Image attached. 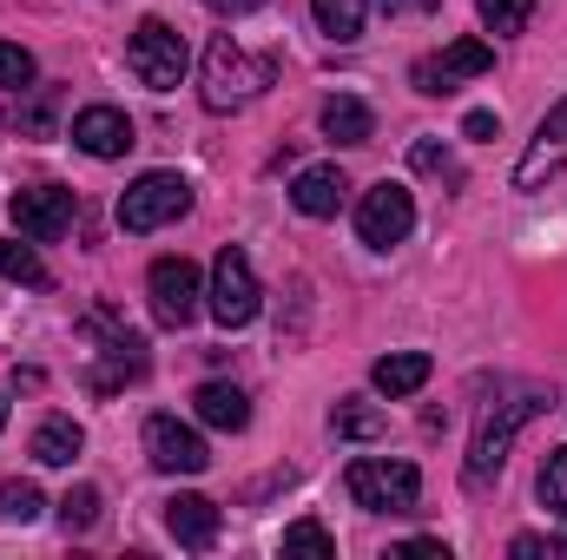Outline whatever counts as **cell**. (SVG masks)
I'll use <instances>...</instances> for the list:
<instances>
[{
  "instance_id": "obj_26",
  "label": "cell",
  "mask_w": 567,
  "mask_h": 560,
  "mask_svg": "<svg viewBox=\"0 0 567 560\" xmlns=\"http://www.w3.org/2000/svg\"><path fill=\"white\" fill-rule=\"evenodd\" d=\"M0 278H13V283H27V290H47V265L27 251V245H0Z\"/></svg>"
},
{
  "instance_id": "obj_33",
  "label": "cell",
  "mask_w": 567,
  "mask_h": 560,
  "mask_svg": "<svg viewBox=\"0 0 567 560\" xmlns=\"http://www.w3.org/2000/svg\"><path fill=\"white\" fill-rule=\"evenodd\" d=\"M462 133H468V139H495V133H502V120H495V113H468V120H462Z\"/></svg>"
},
{
  "instance_id": "obj_31",
  "label": "cell",
  "mask_w": 567,
  "mask_h": 560,
  "mask_svg": "<svg viewBox=\"0 0 567 560\" xmlns=\"http://www.w3.org/2000/svg\"><path fill=\"white\" fill-rule=\"evenodd\" d=\"M410 165H416V172H442V178H455V158H449V145H435V139H416V145H410Z\"/></svg>"
},
{
  "instance_id": "obj_3",
  "label": "cell",
  "mask_w": 567,
  "mask_h": 560,
  "mask_svg": "<svg viewBox=\"0 0 567 560\" xmlns=\"http://www.w3.org/2000/svg\"><path fill=\"white\" fill-rule=\"evenodd\" d=\"M343 488H350V501L370 508V515H416V501H423V475H416V462H390V455H363V462H350Z\"/></svg>"
},
{
  "instance_id": "obj_27",
  "label": "cell",
  "mask_w": 567,
  "mask_h": 560,
  "mask_svg": "<svg viewBox=\"0 0 567 560\" xmlns=\"http://www.w3.org/2000/svg\"><path fill=\"white\" fill-rule=\"evenodd\" d=\"M40 488L33 481H0V521H40Z\"/></svg>"
},
{
  "instance_id": "obj_30",
  "label": "cell",
  "mask_w": 567,
  "mask_h": 560,
  "mask_svg": "<svg viewBox=\"0 0 567 560\" xmlns=\"http://www.w3.org/2000/svg\"><path fill=\"white\" fill-rule=\"evenodd\" d=\"M515 560H542V554H567V535H515L508 541Z\"/></svg>"
},
{
  "instance_id": "obj_5",
  "label": "cell",
  "mask_w": 567,
  "mask_h": 560,
  "mask_svg": "<svg viewBox=\"0 0 567 560\" xmlns=\"http://www.w3.org/2000/svg\"><path fill=\"white\" fill-rule=\"evenodd\" d=\"M192 211V185L178 178V172H145L126 185V198H120V231H158V225H172V218H185Z\"/></svg>"
},
{
  "instance_id": "obj_20",
  "label": "cell",
  "mask_w": 567,
  "mask_h": 560,
  "mask_svg": "<svg viewBox=\"0 0 567 560\" xmlns=\"http://www.w3.org/2000/svg\"><path fill=\"white\" fill-rule=\"evenodd\" d=\"M80 448H86V435H80L73 416H47L40 428H33V462H47V468H66Z\"/></svg>"
},
{
  "instance_id": "obj_13",
  "label": "cell",
  "mask_w": 567,
  "mask_h": 560,
  "mask_svg": "<svg viewBox=\"0 0 567 560\" xmlns=\"http://www.w3.org/2000/svg\"><path fill=\"white\" fill-rule=\"evenodd\" d=\"M561 165H567V100L548 113V120H542L535 145L522 152V165H515V191H542Z\"/></svg>"
},
{
  "instance_id": "obj_7",
  "label": "cell",
  "mask_w": 567,
  "mask_h": 560,
  "mask_svg": "<svg viewBox=\"0 0 567 560\" xmlns=\"http://www.w3.org/2000/svg\"><path fill=\"white\" fill-rule=\"evenodd\" d=\"M410 231H416V198H410V185H396V178L370 185L363 205H357V238H363L370 251H390V245H403Z\"/></svg>"
},
{
  "instance_id": "obj_6",
  "label": "cell",
  "mask_w": 567,
  "mask_h": 560,
  "mask_svg": "<svg viewBox=\"0 0 567 560\" xmlns=\"http://www.w3.org/2000/svg\"><path fill=\"white\" fill-rule=\"evenodd\" d=\"M258 271H251V258L238 251V245H225L218 251V265H212V290H205V310L225 323V330H245L251 317H258Z\"/></svg>"
},
{
  "instance_id": "obj_32",
  "label": "cell",
  "mask_w": 567,
  "mask_h": 560,
  "mask_svg": "<svg viewBox=\"0 0 567 560\" xmlns=\"http://www.w3.org/2000/svg\"><path fill=\"white\" fill-rule=\"evenodd\" d=\"M396 560H449V548H442V541H403Z\"/></svg>"
},
{
  "instance_id": "obj_28",
  "label": "cell",
  "mask_w": 567,
  "mask_h": 560,
  "mask_svg": "<svg viewBox=\"0 0 567 560\" xmlns=\"http://www.w3.org/2000/svg\"><path fill=\"white\" fill-rule=\"evenodd\" d=\"M284 554H337V535L323 528V521H297V528H284Z\"/></svg>"
},
{
  "instance_id": "obj_10",
  "label": "cell",
  "mask_w": 567,
  "mask_h": 560,
  "mask_svg": "<svg viewBox=\"0 0 567 560\" xmlns=\"http://www.w3.org/2000/svg\"><path fill=\"white\" fill-rule=\"evenodd\" d=\"M495 66V46L488 40H449L442 53H429V60H416V93H429V100H442V93H455L462 80H482Z\"/></svg>"
},
{
  "instance_id": "obj_24",
  "label": "cell",
  "mask_w": 567,
  "mask_h": 560,
  "mask_svg": "<svg viewBox=\"0 0 567 560\" xmlns=\"http://www.w3.org/2000/svg\"><path fill=\"white\" fill-rule=\"evenodd\" d=\"M475 13H482L488 33H522L535 20V0H475Z\"/></svg>"
},
{
  "instance_id": "obj_29",
  "label": "cell",
  "mask_w": 567,
  "mask_h": 560,
  "mask_svg": "<svg viewBox=\"0 0 567 560\" xmlns=\"http://www.w3.org/2000/svg\"><path fill=\"white\" fill-rule=\"evenodd\" d=\"M0 86H7V93H27V86H33V53H27V46H7V40H0Z\"/></svg>"
},
{
  "instance_id": "obj_2",
  "label": "cell",
  "mask_w": 567,
  "mask_h": 560,
  "mask_svg": "<svg viewBox=\"0 0 567 560\" xmlns=\"http://www.w3.org/2000/svg\"><path fill=\"white\" fill-rule=\"evenodd\" d=\"M271 80H278V66H271V60H258V53H245L231 33H218V40L205 46L198 100H205L212 113H238V106H251V100H258Z\"/></svg>"
},
{
  "instance_id": "obj_11",
  "label": "cell",
  "mask_w": 567,
  "mask_h": 560,
  "mask_svg": "<svg viewBox=\"0 0 567 560\" xmlns=\"http://www.w3.org/2000/svg\"><path fill=\"white\" fill-rule=\"evenodd\" d=\"M145 462H152L158 475H198V468L212 462V448H205V435H198L192 422L152 416L145 422Z\"/></svg>"
},
{
  "instance_id": "obj_17",
  "label": "cell",
  "mask_w": 567,
  "mask_h": 560,
  "mask_svg": "<svg viewBox=\"0 0 567 560\" xmlns=\"http://www.w3.org/2000/svg\"><path fill=\"white\" fill-rule=\"evenodd\" d=\"M429 376H435V363H429L423 350H396V356H383V363L370 370L377 396H390V403H396V396H416Z\"/></svg>"
},
{
  "instance_id": "obj_15",
  "label": "cell",
  "mask_w": 567,
  "mask_h": 560,
  "mask_svg": "<svg viewBox=\"0 0 567 560\" xmlns=\"http://www.w3.org/2000/svg\"><path fill=\"white\" fill-rule=\"evenodd\" d=\"M165 535H172L178 548L205 554V548L218 541V501H205V495H172V501H165Z\"/></svg>"
},
{
  "instance_id": "obj_23",
  "label": "cell",
  "mask_w": 567,
  "mask_h": 560,
  "mask_svg": "<svg viewBox=\"0 0 567 560\" xmlns=\"http://www.w3.org/2000/svg\"><path fill=\"white\" fill-rule=\"evenodd\" d=\"M535 495H542V508H548V515H561V521H567V448H548Z\"/></svg>"
},
{
  "instance_id": "obj_12",
  "label": "cell",
  "mask_w": 567,
  "mask_h": 560,
  "mask_svg": "<svg viewBox=\"0 0 567 560\" xmlns=\"http://www.w3.org/2000/svg\"><path fill=\"white\" fill-rule=\"evenodd\" d=\"M13 225H20V238L53 245L73 225V191L66 185H27V191H13Z\"/></svg>"
},
{
  "instance_id": "obj_8",
  "label": "cell",
  "mask_w": 567,
  "mask_h": 560,
  "mask_svg": "<svg viewBox=\"0 0 567 560\" xmlns=\"http://www.w3.org/2000/svg\"><path fill=\"white\" fill-rule=\"evenodd\" d=\"M145 297H152V317H158L165 330H185V323L205 310L198 265H185V258H158V265L145 271Z\"/></svg>"
},
{
  "instance_id": "obj_21",
  "label": "cell",
  "mask_w": 567,
  "mask_h": 560,
  "mask_svg": "<svg viewBox=\"0 0 567 560\" xmlns=\"http://www.w3.org/2000/svg\"><path fill=\"white\" fill-rule=\"evenodd\" d=\"M310 13H317V27H323L337 46H350V40H363V13H370V0H310Z\"/></svg>"
},
{
  "instance_id": "obj_35",
  "label": "cell",
  "mask_w": 567,
  "mask_h": 560,
  "mask_svg": "<svg viewBox=\"0 0 567 560\" xmlns=\"http://www.w3.org/2000/svg\"><path fill=\"white\" fill-rule=\"evenodd\" d=\"M377 7H383V13H429L435 0H377Z\"/></svg>"
},
{
  "instance_id": "obj_36",
  "label": "cell",
  "mask_w": 567,
  "mask_h": 560,
  "mask_svg": "<svg viewBox=\"0 0 567 560\" xmlns=\"http://www.w3.org/2000/svg\"><path fill=\"white\" fill-rule=\"evenodd\" d=\"M0 428H7V396H0Z\"/></svg>"
},
{
  "instance_id": "obj_34",
  "label": "cell",
  "mask_w": 567,
  "mask_h": 560,
  "mask_svg": "<svg viewBox=\"0 0 567 560\" xmlns=\"http://www.w3.org/2000/svg\"><path fill=\"white\" fill-rule=\"evenodd\" d=\"M205 7H212V13H258L265 0H205Z\"/></svg>"
},
{
  "instance_id": "obj_4",
  "label": "cell",
  "mask_w": 567,
  "mask_h": 560,
  "mask_svg": "<svg viewBox=\"0 0 567 560\" xmlns=\"http://www.w3.org/2000/svg\"><path fill=\"white\" fill-rule=\"evenodd\" d=\"M126 66L140 73L152 93H172L185 80V66H192V46H185V33L172 20H140L133 27V46H126Z\"/></svg>"
},
{
  "instance_id": "obj_25",
  "label": "cell",
  "mask_w": 567,
  "mask_h": 560,
  "mask_svg": "<svg viewBox=\"0 0 567 560\" xmlns=\"http://www.w3.org/2000/svg\"><path fill=\"white\" fill-rule=\"evenodd\" d=\"M93 521H100V488H66L60 495V528L66 535H86Z\"/></svg>"
},
{
  "instance_id": "obj_18",
  "label": "cell",
  "mask_w": 567,
  "mask_h": 560,
  "mask_svg": "<svg viewBox=\"0 0 567 560\" xmlns=\"http://www.w3.org/2000/svg\"><path fill=\"white\" fill-rule=\"evenodd\" d=\"M192 409H198V422H212V428H245L251 422V396L238 390V383H198V396H192Z\"/></svg>"
},
{
  "instance_id": "obj_9",
  "label": "cell",
  "mask_w": 567,
  "mask_h": 560,
  "mask_svg": "<svg viewBox=\"0 0 567 560\" xmlns=\"http://www.w3.org/2000/svg\"><path fill=\"white\" fill-rule=\"evenodd\" d=\"M86 330L100 336V363H93V376H86V383H93L100 396H113L120 383H133V376L145 370V343H140V330L113 323L106 310H93V317H86Z\"/></svg>"
},
{
  "instance_id": "obj_14",
  "label": "cell",
  "mask_w": 567,
  "mask_h": 560,
  "mask_svg": "<svg viewBox=\"0 0 567 560\" xmlns=\"http://www.w3.org/2000/svg\"><path fill=\"white\" fill-rule=\"evenodd\" d=\"M73 145L86 158H126L140 145V133H133V120L120 106H86V113H73Z\"/></svg>"
},
{
  "instance_id": "obj_22",
  "label": "cell",
  "mask_w": 567,
  "mask_h": 560,
  "mask_svg": "<svg viewBox=\"0 0 567 560\" xmlns=\"http://www.w3.org/2000/svg\"><path fill=\"white\" fill-rule=\"evenodd\" d=\"M330 428L350 435V442H377L390 422H383V409H370V403H337V409H330Z\"/></svg>"
},
{
  "instance_id": "obj_1",
  "label": "cell",
  "mask_w": 567,
  "mask_h": 560,
  "mask_svg": "<svg viewBox=\"0 0 567 560\" xmlns=\"http://www.w3.org/2000/svg\"><path fill=\"white\" fill-rule=\"evenodd\" d=\"M542 409H548V390H542V383H502V390L482 403L475 435H468V462H462L468 495H488V488L502 481V468H508V448H515L522 422H535Z\"/></svg>"
},
{
  "instance_id": "obj_19",
  "label": "cell",
  "mask_w": 567,
  "mask_h": 560,
  "mask_svg": "<svg viewBox=\"0 0 567 560\" xmlns=\"http://www.w3.org/2000/svg\"><path fill=\"white\" fill-rule=\"evenodd\" d=\"M323 139H337V145H370V139H377V113H370L363 100L337 93V100H323Z\"/></svg>"
},
{
  "instance_id": "obj_16",
  "label": "cell",
  "mask_w": 567,
  "mask_h": 560,
  "mask_svg": "<svg viewBox=\"0 0 567 560\" xmlns=\"http://www.w3.org/2000/svg\"><path fill=\"white\" fill-rule=\"evenodd\" d=\"M343 191H350V178H343L337 165H310V172H297L290 205H297L303 218H337V211H343Z\"/></svg>"
}]
</instances>
